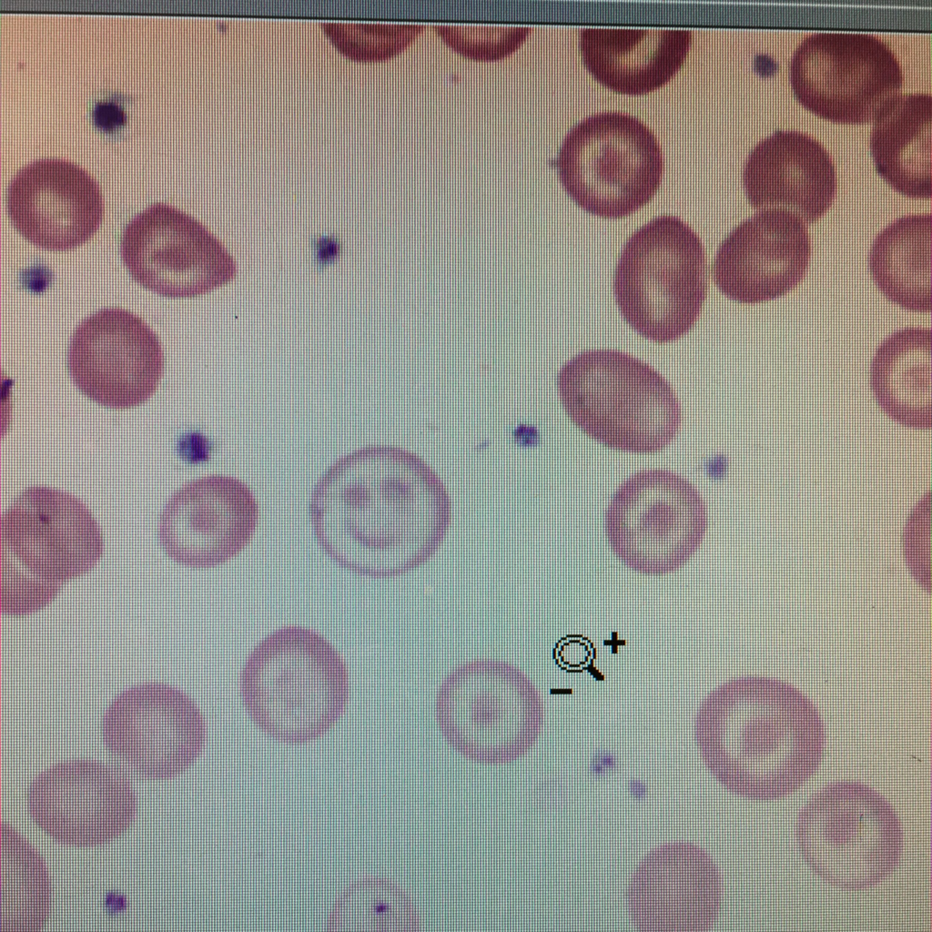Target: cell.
<instances>
[{
	"mask_svg": "<svg viewBox=\"0 0 932 932\" xmlns=\"http://www.w3.org/2000/svg\"><path fill=\"white\" fill-rule=\"evenodd\" d=\"M315 537L354 573L390 578L425 563L448 532L445 485L420 456L396 446H368L334 462L309 503Z\"/></svg>",
	"mask_w": 932,
	"mask_h": 932,
	"instance_id": "cell-1",
	"label": "cell"
},
{
	"mask_svg": "<svg viewBox=\"0 0 932 932\" xmlns=\"http://www.w3.org/2000/svg\"><path fill=\"white\" fill-rule=\"evenodd\" d=\"M695 738L703 760L731 792L774 800L800 788L825 746L821 715L792 684L762 676L730 680L700 705Z\"/></svg>",
	"mask_w": 932,
	"mask_h": 932,
	"instance_id": "cell-2",
	"label": "cell"
},
{
	"mask_svg": "<svg viewBox=\"0 0 932 932\" xmlns=\"http://www.w3.org/2000/svg\"><path fill=\"white\" fill-rule=\"evenodd\" d=\"M349 686L339 653L320 633L298 625L260 641L240 676L243 704L253 723L289 744L326 734L344 713Z\"/></svg>",
	"mask_w": 932,
	"mask_h": 932,
	"instance_id": "cell-3",
	"label": "cell"
},
{
	"mask_svg": "<svg viewBox=\"0 0 932 932\" xmlns=\"http://www.w3.org/2000/svg\"><path fill=\"white\" fill-rule=\"evenodd\" d=\"M0 534L1 606L11 615L46 606L103 552L100 528L85 504L47 487L19 494L1 518Z\"/></svg>",
	"mask_w": 932,
	"mask_h": 932,
	"instance_id": "cell-4",
	"label": "cell"
},
{
	"mask_svg": "<svg viewBox=\"0 0 932 932\" xmlns=\"http://www.w3.org/2000/svg\"><path fill=\"white\" fill-rule=\"evenodd\" d=\"M557 385L573 423L609 448L656 452L679 431L681 405L672 386L629 354L613 350L579 353L562 366Z\"/></svg>",
	"mask_w": 932,
	"mask_h": 932,
	"instance_id": "cell-5",
	"label": "cell"
},
{
	"mask_svg": "<svg viewBox=\"0 0 932 932\" xmlns=\"http://www.w3.org/2000/svg\"><path fill=\"white\" fill-rule=\"evenodd\" d=\"M613 291L624 320L641 336L669 342L685 335L707 293V267L698 235L679 218L657 217L628 238Z\"/></svg>",
	"mask_w": 932,
	"mask_h": 932,
	"instance_id": "cell-6",
	"label": "cell"
},
{
	"mask_svg": "<svg viewBox=\"0 0 932 932\" xmlns=\"http://www.w3.org/2000/svg\"><path fill=\"white\" fill-rule=\"evenodd\" d=\"M436 720L447 742L485 764L514 761L531 750L543 723L541 694L516 665L480 658L456 666L436 695Z\"/></svg>",
	"mask_w": 932,
	"mask_h": 932,
	"instance_id": "cell-7",
	"label": "cell"
},
{
	"mask_svg": "<svg viewBox=\"0 0 932 932\" xmlns=\"http://www.w3.org/2000/svg\"><path fill=\"white\" fill-rule=\"evenodd\" d=\"M796 838L810 868L845 889L880 883L897 868L903 852L894 808L857 782L835 783L816 794L800 813Z\"/></svg>",
	"mask_w": 932,
	"mask_h": 932,
	"instance_id": "cell-8",
	"label": "cell"
},
{
	"mask_svg": "<svg viewBox=\"0 0 932 932\" xmlns=\"http://www.w3.org/2000/svg\"><path fill=\"white\" fill-rule=\"evenodd\" d=\"M556 164L573 201L605 218H621L646 205L664 170L652 130L638 118L614 111L589 116L573 126Z\"/></svg>",
	"mask_w": 932,
	"mask_h": 932,
	"instance_id": "cell-9",
	"label": "cell"
},
{
	"mask_svg": "<svg viewBox=\"0 0 932 932\" xmlns=\"http://www.w3.org/2000/svg\"><path fill=\"white\" fill-rule=\"evenodd\" d=\"M706 528V507L696 488L662 469L627 479L605 515L612 550L625 565L644 574L682 567L701 545Z\"/></svg>",
	"mask_w": 932,
	"mask_h": 932,
	"instance_id": "cell-10",
	"label": "cell"
},
{
	"mask_svg": "<svg viewBox=\"0 0 932 932\" xmlns=\"http://www.w3.org/2000/svg\"><path fill=\"white\" fill-rule=\"evenodd\" d=\"M903 71L890 46L861 32H816L794 51L790 82L796 99L840 123L874 120L901 90Z\"/></svg>",
	"mask_w": 932,
	"mask_h": 932,
	"instance_id": "cell-11",
	"label": "cell"
},
{
	"mask_svg": "<svg viewBox=\"0 0 932 932\" xmlns=\"http://www.w3.org/2000/svg\"><path fill=\"white\" fill-rule=\"evenodd\" d=\"M121 256L138 284L168 298L208 293L237 271L232 257L203 225L164 203L149 206L127 225Z\"/></svg>",
	"mask_w": 932,
	"mask_h": 932,
	"instance_id": "cell-12",
	"label": "cell"
},
{
	"mask_svg": "<svg viewBox=\"0 0 932 932\" xmlns=\"http://www.w3.org/2000/svg\"><path fill=\"white\" fill-rule=\"evenodd\" d=\"M102 730L106 748L120 765L151 778L184 771L206 740L205 720L194 701L158 683L122 692L109 705Z\"/></svg>",
	"mask_w": 932,
	"mask_h": 932,
	"instance_id": "cell-13",
	"label": "cell"
},
{
	"mask_svg": "<svg viewBox=\"0 0 932 932\" xmlns=\"http://www.w3.org/2000/svg\"><path fill=\"white\" fill-rule=\"evenodd\" d=\"M67 365L74 383L89 399L111 408H130L157 390L164 355L158 338L140 318L111 308L77 326Z\"/></svg>",
	"mask_w": 932,
	"mask_h": 932,
	"instance_id": "cell-14",
	"label": "cell"
},
{
	"mask_svg": "<svg viewBox=\"0 0 932 932\" xmlns=\"http://www.w3.org/2000/svg\"><path fill=\"white\" fill-rule=\"evenodd\" d=\"M27 807L35 824L55 839L71 845L106 843L133 822L137 796L118 768L76 760L41 773L27 791Z\"/></svg>",
	"mask_w": 932,
	"mask_h": 932,
	"instance_id": "cell-15",
	"label": "cell"
},
{
	"mask_svg": "<svg viewBox=\"0 0 932 932\" xmlns=\"http://www.w3.org/2000/svg\"><path fill=\"white\" fill-rule=\"evenodd\" d=\"M258 506L249 487L223 475L187 482L166 504L159 540L174 561L209 568L236 557L249 543Z\"/></svg>",
	"mask_w": 932,
	"mask_h": 932,
	"instance_id": "cell-16",
	"label": "cell"
},
{
	"mask_svg": "<svg viewBox=\"0 0 932 932\" xmlns=\"http://www.w3.org/2000/svg\"><path fill=\"white\" fill-rule=\"evenodd\" d=\"M6 203L17 232L48 250L84 244L104 215L96 179L77 164L57 157L35 159L19 168L9 182Z\"/></svg>",
	"mask_w": 932,
	"mask_h": 932,
	"instance_id": "cell-17",
	"label": "cell"
},
{
	"mask_svg": "<svg viewBox=\"0 0 932 932\" xmlns=\"http://www.w3.org/2000/svg\"><path fill=\"white\" fill-rule=\"evenodd\" d=\"M810 256V237L799 218L781 209L763 210L739 224L720 244L714 279L733 300L767 301L803 280Z\"/></svg>",
	"mask_w": 932,
	"mask_h": 932,
	"instance_id": "cell-18",
	"label": "cell"
},
{
	"mask_svg": "<svg viewBox=\"0 0 932 932\" xmlns=\"http://www.w3.org/2000/svg\"><path fill=\"white\" fill-rule=\"evenodd\" d=\"M721 900L716 866L704 850L688 843L651 852L627 894L632 918L642 931H705L714 923Z\"/></svg>",
	"mask_w": 932,
	"mask_h": 932,
	"instance_id": "cell-19",
	"label": "cell"
},
{
	"mask_svg": "<svg viewBox=\"0 0 932 932\" xmlns=\"http://www.w3.org/2000/svg\"><path fill=\"white\" fill-rule=\"evenodd\" d=\"M743 185L754 208L788 211L812 224L834 201L836 168L816 138L796 130H775L748 154Z\"/></svg>",
	"mask_w": 932,
	"mask_h": 932,
	"instance_id": "cell-20",
	"label": "cell"
},
{
	"mask_svg": "<svg viewBox=\"0 0 932 932\" xmlns=\"http://www.w3.org/2000/svg\"><path fill=\"white\" fill-rule=\"evenodd\" d=\"M690 29L586 27L580 33L583 63L605 86L640 95L666 83L682 66Z\"/></svg>",
	"mask_w": 932,
	"mask_h": 932,
	"instance_id": "cell-21",
	"label": "cell"
},
{
	"mask_svg": "<svg viewBox=\"0 0 932 932\" xmlns=\"http://www.w3.org/2000/svg\"><path fill=\"white\" fill-rule=\"evenodd\" d=\"M874 120L870 149L878 174L907 197L930 198L931 96L897 95Z\"/></svg>",
	"mask_w": 932,
	"mask_h": 932,
	"instance_id": "cell-22",
	"label": "cell"
},
{
	"mask_svg": "<svg viewBox=\"0 0 932 932\" xmlns=\"http://www.w3.org/2000/svg\"><path fill=\"white\" fill-rule=\"evenodd\" d=\"M931 329L907 328L886 339L870 369V384L881 409L897 422L932 426Z\"/></svg>",
	"mask_w": 932,
	"mask_h": 932,
	"instance_id": "cell-23",
	"label": "cell"
},
{
	"mask_svg": "<svg viewBox=\"0 0 932 932\" xmlns=\"http://www.w3.org/2000/svg\"><path fill=\"white\" fill-rule=\"evenodd\" d=\"M931 243V214H919L892 222L871 247L868 264L876 287L907 310L932 309Z\"/></svg>",
	"mask_w": 932,
	"mask_h": 932,
	"instance_id": "cell-24",
	"label": "cell"
},
{
	"mask_svg": "<svg viewBox=\"0 0 932 932\" xmlns=\"http://www.w3.org/2000/svg\"><path fill=\"white\" fill-rule=\"evenodd\" d=\"M421 929L413 901L395 883L368 877L352 884L339 898L329 930L415 932Z\"/></svg>",
	"mask_w": 932,
	"mask_h": 932,
	"instance_id": "cell-25",
	"label": "cell"
},
{
	"mask_svg": "<svg viewBox=\"0 0 932 932\" xmlns=\"http://www.w3.org/2000/svg\"><path fill=\"white\" fill-rule=\"evenodd\" d=\"M435 27L449 46L478 59H494L509 54L529 32L527 26L439 25Z\"/></svg>",
	"mask_w": 932,
	"mask_h": 932,
	"instance_id": "cell-26",
	"label": "cell"
}]
</instances>
